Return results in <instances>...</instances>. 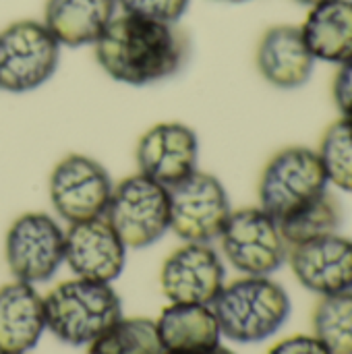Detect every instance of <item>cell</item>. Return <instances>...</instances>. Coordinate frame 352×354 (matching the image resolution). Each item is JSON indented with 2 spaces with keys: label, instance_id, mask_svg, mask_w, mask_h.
Here are the masks:
<instances>
[{
  "label": "cell",
  "instance_id": "1",
  "mask_svg": "<svg viewBox=\"0 0 352 354\" xmlns=\"http://www.w3.org/2000/svg\"><path fill=\"white\" fill-rule=\"evenodd\" d=\"M95 46L102 71L127 85H151L176 75L187 62L189 41L176 23L114 15Z\"/></svg>",
  "mask_w": 352,
  "mask_h": 354
},
{
  "label": "cell",
  "instance_id": "2",
  "mask_svg": "<svg viewBox=\"0 0 352 354\" xmlns=\"http://www.w3.org/2000/svg\"><path fill=\"white\" fill-rule=\"evenodd\" d=\"M210 307L222 336L241 344L268 340L290 315L288 292L268 276H245L224 284Z\"/></svg>",
  "mask_w": 352,
  "mask_h": 354
},
{
  "label": "cell",
  "instance_id": "3",
  "mask_svg": "<svg viewBox=\"0 0 352 354\" xmlns=\"http://www.w3.org/2000/svg\"><path fill=\"white\" fill-rule=\"evenodd\" d=\"M46 328L64 344L85 346L122 317L120 297L108 282L66 280L44 297Z\"/></svg>",
  "mask_w": 352,
  "mask_h": 354
},
{
  "label": "cell",
  "instance_id": "4",
  "mask_svg": "<svg viewBox=\"0 0 352 354\" xmlns=\"http://www.w3.org/2000/svg\"><path fill=\"white\" fill-rule=\"evenodd\" d=\"M319 153L307 147L278 151L259 180V207L278 224L303 212L330 189Z\"/></svg>",
  "mask_w": 352,
  "mask_h": 354
},
{
  "label": "cell",
  "instance_id": "5",
  "mask_svg": "<svg viewBox=\"0 0 352 354\" xmlns=\"http://www.w3.org/2000/svg\"><path fill=\"white\" fill-rule=\"evenodd\" d=\"M104 218L127 249H145L170 230L168 189L133 174L112 187Z\"/></svg>",
  "mask_w": 352,
  "mask_h": 354
},
{
  "label": "cell",
  "instance_id": "6",
  "mask_svg": "<svg viewBox=\"0 0 352 354\" xmlns=\"http://www.w3.org/2000/svg\"><path fill=\"white\" fill-rule=\"evenodd\" d=\"M60 44L41 21H15L0 31V89L27 93L56 71Z\"/></svg>",
  "mask_w": 352,
  "mask_h": 354
},
{
  "label": "cell",
  "instance_id": "7",
  "mask_svg": "<svg viewBox=\"0 0 352 354\" xmlns=\"http://www.w3.org/2000/svg\"><path fill=\"white\" fill-rule=\"evenodd\" d=\"M218 239L228 263L245 276H270L288 259L278 222L261 207L230 212Z\"/></svg>",
  "mask_w": 352,
  "mask_h": 354
},
{
  "label": "cell",
  "instance_id": "8",
  "mask_svg": "<svg viewBox=\"0 0 352 354\" xmlns=\"http://www.w3.org/2000/svg\"><path fill=\"white\" fill-rule=\"evenodd\" d=\"M170 230L185 243H212L220 236L228 216L230 199L222 183L203 170L168 189Z\"/></svg>",
  "mask_w": 352,
  "mask_h": 354
},
{
  "label": "cell",
  "instance_id": "9",
  "mask_svg": "<svg viewBox=\"0 0 352 354\" xmlns=\"http://www.w3.org/2000/svg\"><path fill=\"white\" fill-rule=\"evenodd\" d=\"M4 257L15 280L48 282L64 261V230L48 214H23L6 232Z\"/></svg>",
  "mask_w": 352,
  "mask_h": 354
},
{
  "label": "cell",
  "instance_id": "10",
  "mask_svg": "<svg viewBox=\"0 0 352 354\" xmlns=\"http://www.w3.org/2000/svg\"><path fill=\"white\" fill-rule=\"evenodd\" d=\"M112 180L106 168L83 153L64 156L50 174V201L56 214L68 224L102 218L110 195Z\"/></svg>",
  "mask_w": 352,
  "mask_h": 354
},
{
  "label": "cell",
  "instance_id": "11",
  "mask_svg": "<svg viewBox=\"0 0 352 354\" xmlns=\"http://www.w3.org/2000/svg\"><path fill=\"white\" fill-rule=\"evenodd\" d=\"M199 141L183 122H158L147 129L135 149L139 174L170 189L197 170Z\"/></svg>",
  "mask_w": 352,
  "mask_h": 354
},
{
  "label": "cell",
  "instance_id": "12",
  "mask_svg": "<svg viewBox=\"0 0 352 354\" xmlns=\"http://www.w3.org/2000/svg\"><path fill=\"white\" fill-rule=\"evenodd\" d=\"M160 286L170 303L212 305L224 286V263L207 243H187L164 261Z\"/></svg>",
  "mask_w": 352,
  "mask_h": 354
},
{
  "label": "cell",
  "instance_id": "13",
  "mask_svg": "<svg viewBox=\"0 0 352 354\" xmlns=\"http://www.w3.org/2000/svg\"><path fill=\"white\" fill-rule=\"evenodd\" d=\"M124 259L127 247L104 216L75 222L64 232V261L77 278L110 284L122 274Z\"/></svg>",
  "mask_w": 352,
  "mask_h": 354
},
{
  "label": "cell",
  "instance_id": "14",
  "mask_svg": "<svg viewBox=\"0 0 352 354\" xmlns=\"http://www.w3.org/2000/svg\"><path fill=\"white\" fill-rule=\"evenodd\" d=\"M288 259L297 280L315 295L352 290V241L338 232L290 247Z\"/></svg>",
  "mask_w": 352,
  "mask_h": 354
},
{
  "label": "cell",
  "instance_id": "15",
  "mask_svg": "<svg viewBox=\"0 0 352 354\" xmlns=\"http://www.w3.org/2000/svg\"><path fill=\"white\" fill-rule=\"evenodd\" d=\"M255 60L261 77L278 89L303 87L315 66V58L297 25H276L268 29L259 39Z\"/></svg>",
  "mask_w": 352,
  "mask_h": 354
},
{
  "label": "cell",
  "instance_id": "16",
  "mask_svg": "<svg viewBox=\"0 0 352 354\" xmlns=\"http://www.w3.org/2000/svg\"><path fill=\"white\" fill-rule=\"evenodd\" d=\"M46 330L44 299L25 282L0 288V354H27Z\"/></svg>",
  "mask_w": 352,
  "mask_h": 354
},
{
  "label": "cell",
  "instance_id": "17",
  "mask_svg": "<svg viewBox=\"0 0 352 354\" xmlns=\"http://www.w3.org/2000/svg\"><path fill=\"white\" fill-rule=\"evenodd\" d=\"M156 330L168 354H205L220 346V326L210 305L172 303L158 322Z\"/></svg>",
  "mask_w": 352,
  "mask_h": 354
},
{
  "label": "cell",
  "instance_id": "18",
  "mask_svg": "<svg viewBox=\"0 0 352 354\" xmlns=\"http://www.w3.org/2000/svg\"><path fill=\"white\" fill-rule=\"evenodd\" d=\"M116 0H48L44 25L60 46L95 44L116 15Z\"/></svg>",
  "mask_w": 352,
  "mask_h": 354
},
{
  "label": "cell",
  "instance_id": "19",
  "mask_svg": "<svg viewBox=\"0 0 352 354\" xmlns=\"http://www.w3.org/2000/svg\"><path fill=\"white\" fill-rule=\"evenodd\" d=\"M301 31L315 60L344 64L352 58V0L313 4Z\"/></svg>",
  "mask_w": 352,
  "mask_h": 354
},
{
  "label": "cell",
  "instance_id": "20",
  "mask_svg": "<svg viewBox=\"0 0 352 354\" xmlns=\"http://www.w3.org/2000/svg\"><path fill=\"white\" fill-rule=\"evenodd\" d=\"M87 354H168L164 351L156 322L145 317L118 319L89 344Z\"/></svg>",
  "mask_w": 352,
  "mask_h": 354
},
{
  "label": "cell",
  "instance_id": "21",
  "mask_svg": "<svg viewBox=\"0 0 352 354\" xmlns=\"http://www.w3.org/2000/svg\"><path fill=\"white\" fill-rule=\"evenodd\" d=\"M313 330L332 354H352V290L319 301L313 313Z\"/></svg>",
  "mask_w": 352,
  "mask_h": 354
},
{
  "label": "cell",
  "instance_id": "22",
  "mask_svg": "<svg viewBox=\"0 0 352 354\" xmlns=\"http://www.w3.org/2000/svg\"><path fill=\"white\" fill-rule=\"evenodd\" d=\"M340 224H342V209L338 201L332 197V193L328 191L322 199H317L303 212L295 214L293 218L280 222L278 226L290 249L295 245H301L319 236L336 234Z\"/></svg>",
  "mask_w": 352,
  "mask_h": 354
},
{
  "label": "cell",
  "instance_id": "23",
  "mask_svg": "<svg viewBox=\"0 0 352 354\" xmlns=\"http://www.w3.org/2000/svg\"><path fill=\"white\" fill-rule=\"evenodd\" d=\"M328 183L352 193V118H340L328 129L319 147Z\"/></svg>",
  "mask_w": 352,
  "mask_h": 354
},
{
  "label": "cell",
  "instance_id": "24",
  "mask_svg": "<svg viewBox=\"0 0 352 354\" xmlns=\"http://www.w3.org/2000/svg\"><path fill=\"white\" fill-rule=\"evenodd\" d=\"M116 4L122 12L164 23H178L189 8V0H116Z\"/></svg>",
  "mask_w": 352,
  "mask_h": 354
},
{
  "label": "cell",
  "instance_id": "25",
  "mask_svg": "<svg viewBox=\"0 0 352 354\" xmlns=\"http://www.w3.org/2000/svg\"><path fill=\"white\" fill-rule=\"evenodd\" d=\"M334 102L344 118H352V58L340 64L334 79Z\"/></svg>",
  "mask_w": 352,
  "mask_h": 354
},
{
  "label": "cell",
  "instance_id": "26",
  "mask_svg": "<svg viewBox=\"0 0 352 354\" xmlns=\"http://www.w3.org/2000/svg\"><path fill=\"white\" fill-rule=\"evenodd\" d=\"M268 354H332L315 336H293L278 342Z\"/></svg>",
  "mask_w": 352,
  "mask_h": 354
},
{
  "label": "cell",
  "instance_id": "27",
  "mask_svg": "<svg viewBox=\"0 0 352 354\" xmlns=\"http://www.w3.org/2000/svg\"><path fill=\"white\" fill-rule=\"evenodd\" d=\"M205 354H234L232 351H228V348H224V346H218V348H214V351H210V353Z\"/></svg>",
  "mask_w": 352,
  "mask_h": 354
},
{
  "label": "cell",
  "instance_id": "28",
  "mask_svg": "<svg viewBox=\"0 0 352 354\" xmlns=\"http://www.w3.org/2000/svg\"><path fill=\"white\" fill-rule=\"evenodd\" d=\"M297 2H301V4H307V6H313V4H317V2H324V0H297Z\"/></svg>",
  "mask_w": 352,
  "mask_h": 354
},
{
  "label": "cell",
  "instance_id": "29",
  "mask_svg": "<svg viewBox=\"0 0 352 354\" xmlns=\"http://www.w3.org/2000/svg\"><path fill=\"white\" fill-rule=\"evenodd\" d=\"M228 2H245V0H228Z\"/></svg>",
  "mask_w": 352,
  "mask_h": 354
}]
</instances>
